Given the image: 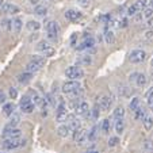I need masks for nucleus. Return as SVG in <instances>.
I'll use <instances>...</instances> for the list:
<instances>
[{
    "instance_id": "obj_1",
    "label": "nucleus",
    "mask_w": 153,
    "mask_h": 153,
    "mask_svg": "<svg viewBox=\"0 0 153 153\" xmlns=\"http://www.w3.org/2000/svg\"><path fill=\"white\" fill-rule=\"evenodd\" d=\"M81 85L77 80H69V81H65L62 84V92L67 94V95H72V94H77L80 91Z\"/></svg>"
},
{
    "instance_id": "obj_2",
    "label": "nucleus",
    "mask_w": 153,
    "mask_h": 153,
    "mask_svg": "<svg viewBox=\"0 0 153 153\" xmlns=\"http://www.w3.org/2000/svg\"><path fill=\"white\" fill-rule=\"evenodd\" d=\"M46 34H48V38L52 41H56L58 37V31H60V27H58L57 22L54 20H49L46 23Z\"/></svg>"
},
{
    "instance_id": "obj_3",
    "label": "nucleus",
    "mask_w": 153,
    "mask_h": 153,
    "mask_svg": "<svg viewBox=\"0 0 153 153\" xmlns=\"http://www.w3.org/2000/svg\"><path fill=\"white\" fill-rule=\"evenodd\" d=\"M26 145V140H20V138H11V140H4L3 141V148L7 150L16 149L19 146H25Z\"/></svg>"
},
{
    "instance_id": "obj_4",
    "label": "nucleus",
    "mask_w": 153,
    "mask_h": 153,
    "mask_svg": "<svg viewBox=\"0 0 153 153\" xmlns=\"http://www.w3.org/2000/svg\"><path fill=\"white\" fill-rule=\"evenodd\" d=\"M83 71L80 67H69L65 71V76H67L69 80H80L83 77Z\"/></svg>"
},
{
    "instance_id": "obj_5",
    "label": "nucleus",
    "mask_w": 153,
    "mask_h": 153,
    "mask_svg": "<svg viewBox=\"0 0 153 153\" xmlns=\"http://www.w3.org/2000/svg\"><path fill=\"white\" fill-rule=\"evenodd\" d=\"M145 58H146V53H145L144 50H141V49L131 50V52H130V54H129L130 62H133V64H140V62H142Z\"/></svg>"
},
{
    "instance_id": "obj_6",
    "label": "nucleus",
    "mask_w": 153,
    "mask_h": 153,
    "mask_svg": "<svg viewBox=\"0 0 153 153\" xmlns=\"http://www.w3.org/2000/svg\"><path fill=\"white\" fill-rule=\"evenodd\" d=\"M20 110L23 111V113H26V114H30V113H33V110H34V107H35V104L33 103V100L29 98V96H25L22 100H20Z\"/></svg>"
},
{
    "instance_id": "obj_7",
    "label": "nucleus",
    "mask_w": 153,
    "mask_h": 153,
    "mask_svg": "<svg viewBox=\"0 0 153 153\" xmlns=\"http://www.w3.org/2000/svg\"><path fill=\"white\" fill-rule=\"evenodd\" d=\"M75 142L77 145H84L87 141H88V131L84 129H79L75 131Z\"/></svg>"
},
{
    "instance_id": "obj_8",
    "label": "nucleus",
    "mask_w": 153,
    "mask_h": 153,
    "mask_svg": "<svg viewBox=\"0 0 153 153\" xmlns=\"http://www.w3.org/2000/svg\"><path fill=\"white\" fill-rule=\"evenodd\" d=\"M67 117H68V110H67V107H65V104L64 103L58 104L57 111H56V119H57V122L58 123L65 122L67 121Z\"/></svg>"
},
{
    "instance_id": "obj_9",
    "label": "nucleus",
    "mask_w": 153,
    "mask_h": 153,
    "mask_svg": "<svg viewBox=\"0 0 153 153\" xmlns=\"http://www.w3.org/2000/svg\"><path fill=\"white\" fill-rule=\"evenodd\" d=\"M20 130L16 127H7L3 131V138L4 140H11V138H20Z\"/></svg>"
},
{
    "instance_id": "obj_10",
    "label": "nucleus",
    "mask_w": 153,
    "mask_h": 153,
    "mask_svg": "<svg viewBox=\"0 0 153 153\" xmlns=\"http://www.w3.org/2000/svg\"><path fill=\"white\" fill-rule=\"evenodd\" d=\"M111 104H113V99L110 98V96H102L100 99H99V108L103 111H107L108 108L111 107Z\"/></svg>"
},
{
    "instance_id": "obj_11",
    "label": "nucleus",
    "mask_w": 153,
    "mask_h": 153,
    "mask_svg": "<svg viewBox=\"0 0 153 153\" xmlns=\"http://www.w3.org/2000/svg\"><path fill=\"white\" fill-rule=\"evenodd\" d=\"M90 111V107H88V103L87 102H83L81 100L80 103L76 106L75 108V114L76 115H87V113Z\"/></svg>"
},
{
    "instance_id": "obj_12",
    "label": "nucleus",
    "mask_w": 153,
    "mask_h": 153,
    "mask_svg": "<svg viewBox=\"0 0 153 153\" xmlns=\"http://www.w3.org/2000/svg\"><path fill=\"white\" fill-rule=\"evenodd\" d=\"M1 11L4 12V14H11V15H15L19 12V7L15 6V4L12 3H4L3 7H1Z\"/></svg>"
},
{
    "instance_id": "obj_13",
    "label": "nucleus",
    "mask_w": 153,
    "mask_h": 153,
    "mask_svg": "<svg viewBox=\"0 0 153 153\" xmlns=\"http://www.w3.org/2000/svg\"><path fill=\"white\" fill-rule=\"evenodd\" d=\"M71 127L68 126V125H60V126L57 127V134L60 137H62V138H67V137L71 136Z\"/></svg>"
},
{
    "instance_id": "obj_14",
    "label": "nucleus",
    "mask_w": 153,
    "mask_h": 153,
    "mask_svg": "<svg viewBox=\"0 0 153 153\" xmlns=\"http://www.w3.org/2000/svg\"><path fill=\"white\" fill-rule=\"evenodd\" d=\"M65 18H67L68 20H71V22H76L77 19L81 18V14L77 11H75V10H69V11L65 12Z\"/></svg>"
},
{
    "instance_id": "obj_15",
    "label": "nucleus",
    "mask_w": 153,
    "mask_h": 153,
    "mask_svg": "<svg viewBox=\"0 0 153 153\" xmlns=\"http://www.w3.org/2000/svg\"><path fill=\"white\" fill-rule=\"evenodd\" d=\"M104 42L107 43V45H111V43H114V41H115V37H114V33L113 30L110 29H106L104 30Z\"/></svg>"
},
{
    "instance_id": "obj_16",
    "label": "nucleus",
    "mask_w": 153,
    "mask_h": 153,
    "mask_svg": "<svg viewBox=\"0 0 153 153\" xmlns=\"http://www.w3.org/2000/svg\"><path fill=\"white\" fill-rule=\"evenodd\" d=\"M31 79H33V73H30V72H25L18 76V81L20 84H27L29 81H31Z\"/></svg>"
},
{
    "instance_id": "obj_17",
    "label": "nucleus",
    "mask_w": 153,
    "mask_h": 153,
    "mask_svg": "<svg viewBox=\"0 0 153 153\" xmlns=\"http://www.w3.org/2000/svg\"><path fill=\"white\" fill-rule=\"evenodd\" d=\"M146 83H148L146 76H145L144 73H138V75H137V79H136L137 87H138V88H144V87L146 85Z\"/></svg>"
},
{
    "instance_id": "obj_18",
    "label": "nucleus",
    "mask_w": 153,
    "mask_h": 153,
    "mask_svg": "<svg viewBox=\"0 0 153 153\" xmlns=\"http://www.w3.org/2000/svg\"><path fill=\"white\" fill-rule=\"evenodd\" d=\"M146 110H145V107H141L140 106L136 111H134V117H136L137 121H144V118L146 117Z\"/></svg>"
},
{
    "instance_id": "obj_19",
    "label": "nucleus",
    "mask_w": 153,
    "mask_h": 153,
    "mask_svg": "<svg viewBox=\"0 0 153 153\" xmlns=\"http://www.w3.org/2000/svg\"><path fill=\"white\" fill-rule=\"evenodd\" d=\"M22 26H23V23H22V19H20V18H15V19L12 20V30H14L15 34H19L20 30H22Z\"/></svg>"
},
{
    "instance_id": "obj_20",
    "label": "nucleus",
    "mask_w": 153,
    "mask_h": 153,
    "mask_svg": "<svg viewBox=\"0 0 153 153\" xmlns=\"http://www.w3.org/2000/svg\"><path fill=\"white\" fill-rule=\"evenodd\" d=\"M142 123H144V129L146 131L152 130L153 129V115H146L144 118V121H142Z\"/></svg>"
},
{
    "instance_id": "obj_21",
    "label": "nucleus",
    "mask_w": 153,
    "mask_h": 153,
    "mask_svg": "<svg viewBox=\"0 0 153 153\" xmlns=\"http://www.w3.org/2000/svg\"><path fill=\"white\" fill-rule=\"evenodd\" d=\"M94 45H95V39H94L92 37H88L84 39V42L81 43V46H79V49H90Z\"/></svg>"
},
{
    "instance_id": "obj_22",
    "label": "nucleus",
    "mask_w": 153,
    "mask_h": 153,
    "mask_svg": "<svg viewBox=\"0 0 153 153\" xmlns=\"http://www.w3.org/2000/svg\"><path fill=\"white\" fill-rule=\"evenodd\" d=\"M140 11H141V7L138 6V3H134L127 8V15H129V16H134V15H137Z\"/></svg>"
},
{
    "instance_id": "obj_23",
    "label": "nucleus",
    "mask_w": 153,
    "mask_h": 153,
    "mask_svg": "<svg viewBox=\"0 0 153 153\" xmlns=\"http://www.w3.org/2000/svg\"><path fill=\"white\" fill-rule=\"evenodd\" d=\"M20 122V115L18 113H14L11 115V121H10V123L7 125V127H16V125Z\"/></svg>"
},
{
    "instance_id": "obj_24",
    "label": "nucleus",
    "mask_w": 153,
    "mask_h": 153,
    "mask_svg": "<svg viewBox=\"0 0 153 153\" xmlns=\"http://www.w3.org/2000/svg\"><path fill=\"white\" fill-rule=\"evenodd\" d=\"M39 69H41V67L37 62H34V61H30V62L27 64V67H26V72H30V73L38 72Z\"/></svg>"
},
{
    "instance_id": "obj_25",
    "label": "nucleus",
    "mask_w": 153,
    "mask_h": 153,
    "mask_svg": "<svg viewBox=\"0 0 153 153\" xmlns=\"http://www.w3.org/2000/svg\"><path fill=\"white\" fill-rule=\"evenodd\" d=\"M26 26L30 31H37V30L41 29V23L38 22V20H30V22H27Z\"/></svg>"
},
{
    "instance_id": "obj_26",
    "label": "nucleus",
    "mask_w": 153,
    "mask_h": 153,
    "mask_svg": "<svg viewBox=\"0 0 153 153\" xmlns=\"http://www.w3.org/2000/svg\"><path fill=\"white\" fill-rule=\"evenodd\" d=\"M34 14L38 15V16H45L48 14V8L45 6H42V4H39V6H37L34 8Z\"/></svg>"
},
{
    "instance_id": "obj_27",
    "label": "nucleus",
    "mask_w": 153,
    "mask_h": 153,
    "mask_svg": "<svg viewBox=\"0 0 153 153\" xmlns=\"http://www.w3.org/2000/svg\"><path fill=\"white\" fill-rule=\"evenodd\" d=\"M123 130H125V121H123V118H122V119H117V122H115V131H117V134H122V133H123Z\"/></svg>"
},
{
    "instance_id": "obj_28",
    "label": "nucleus",
    "mask_w": 153,
    "mask_h": 153,
    "mask_svg": "<svg viewBox=\"0 0 153 153\" xmlns=\"http://www.w3.org/2000/svg\"><path fill=\"white\" fill-rule=\"evenodd\" d=\"M14 104L12 103H4V107H3V113L6 114V115L11 117L12 114H14Z\"/></svg>"
},
{
    "instance_id": "obj_29",
    "label": "nucleus",
    "mask_w": 153,
    "mask_h": 153,
    "mask_svg": "<svg viewBox=\"0 0 153 153\" xmlns=\"http://www.w3.org/2000/svg\"><path fill=\"white\" fill-rule=\"evenodd\" d=\"M140 106H141V102H140L138 98H133V99H131V102L129 103V108L131 111H136Z\"/></svg>"
},
{
    "instance_id": "obj_30",
    "label": "nucleus",
    "mask_w": 153,
    "mask_h": 153,
    "mask_svg": "<svg viewBox=\"0 0 153 153\" xmlns=\"http://www.w3.org/2000/svg\"><path fill=\"white\" fill-rule=\"evenodd\" d=\"M114 117H115L117 119H122L125 117V108L122 106L117 107L115 110H114Z\"/></svg>"
},
{
    "instance_id": "obj_31",
    "label": "nucleus",
    "mask_w": 153,
    "mask_h": 153,
    "mask_svg": "<svg viewBox=\"0 0 153 153\" xmlns=\"http://www.w3.org/2000/svg\"><path fill=\"white\" fill-rule=\"evenodd\" d=\"M152 15H153V7L148 6L146 8H144V11H142V18L149 19V18H152Z\"/></svg>"
},
{
    "instance_id": "obj_32",
    "label": "nucleus",
    "mask_w": 153,
    "mask_h": 153,
    "mask_svg": "<svg viewBox=\"0 0 153 153\" xmlns=\"http://www.w3.org/2000/svg\"><path fill=\"white\" fill-rule=\"evenodd\" d=\"M1 27H3L4 30H7V31H11V30H12V20L3 19V20H1Z\"/></svg>"
},
{
    "instance_id": "obj_33",
    "label": "nucleus",
    "mask_w": 153,
    "mask_h": 153,
    "mask_svg": "<svg viewBox=\"0 0 153 153\" xmlns=\"http://www.w3.org/2000/svg\"><path fill=\"white\" fill-rule=\"evenodd\" d=\"M49 42H46V41H39L37 45V50H39V52H43V50H46L48 48H49Z\"/></svg>"
},
{
    "instance_id": "obj_34",
    "label": "nucleus",
    "mask_w": 153,
    "mask_h": 153,
    "mask_svg": "<svg viewBox=\"0 0 153 153\" xmlns=\"http://www.w3.org/2000/svg\"><path fill=\"white\" fill-rule=\"evenodd\" d=\"M144 149L146 150V152H153V140H150V138L145 140V142H144Z\"/></svg>"
},
{
    "instance_id": "obj_35",
    "label": "nucleus",
    "mask_w": 153,
    "mask_h": 153,
    "mask_svg": "<svg viewBox=\"0 0 153 153\" xmlns=\"http://www.w3.org/2000/svg\"><path fill=\"white\" fill-rule=\"evenodd\" d=\"M91 62H92V60H91L90 54L88 56H81L80 60H79V64H83V65H90Z\"/></svg>"
},
{
    "instance_id": "obj_36",
    "label": "nucleus",
    "mask_w": 153,
    "mask_h": 153,
    "mask_svg": "<svg viewBox=\"0 0 153 153\" xmlns=\"http://www.w3.org/2000/svg\"><path fill=\"white\" fill-rule=\"evenodd\" d=\"M102 129H103L104 133H108V131H110V129H111V122H110V119H104L103 123H102Z\"/></svg>"
},
{
    "instance_id": "obj_37",
    "label": "nucleus",
    "mask_w": 153,
    "mask_h": 153,
    "mask_svg": "<svg viewBox=\"0 0 153 153\" xmlns=\"http://www.w3.org/2000/svg\"><path fill=\"white\" fill-rule=\"evenodd\" d=\"M31 61H34V62H37L41 68H42L43 65H45V57H41V56H34V57L31 58Z\"/></svg>"
},
{
    "instance_id": "obj_38",
    "label": "nucleus",
    "mask_w": 153,
    "mask_h": 153,
    "mask_svg": "<svg viewBox=\"0 0 153 153\" xmlns=\"http://www.w3.org/2000/svg\"><path fill=\"white\" fill-rule=\"evenodd\" d=\"M43 56L45 57H52V56H54V53H56V50H54V48H52V46H49L46 50H43Z\"/></svg>"
},
{
    "instance_id": "obj_39",
    "label": "nucleus",
    "mask_w": 153,
    "mask_h": 153,
    "mask_svg": "<svg viewBox=\"0 0 153 153\" xmlns=\"http://www.w3.org/2000/svg\"><path fill=\"white\" fill-rule=\"evenodd\" d=\"M77 4L81 7V8H88L91 4V0H76Z\"/></svg>"
},
{
    "instance_id": "obj_40",
    "label": "nucleus",
    "mask_w": 153,
    "mask_h": 153,
    "mask_svg": "<svg viewBox=\"0 0 153 153\" xmlns=\"http://www.w3.org/2000/svg\"><path fill=\"white\" fill-rule=\"evenodd\" d=\"M96 138V127H92L91 131H88V141H94Z\"/></svg>"
},
{
    "instance_id": "obj_41",
    "label": "nucleus",
    "mask_w": 153,
    "mask_h": 153,
    "mask_svg": "<svg viewBox=\"0 0 153 153\" xmlns=\"http://www.w3.org/2000/svg\"><path fill=\"white\" fill-rule=\"evenodd\" d=\"M118 142H119V138H118V137H111V138L108 140V146H115Z\"/></svg>"
},
{
    "instance_id": "obj_42",
    "label": "nucleus",
    "mask_w": 153,
    "mask_h": 153,
    "mask_svg": "<svg viewBox=\"0 0 153 153\" xmlns=\"http://www.w3.org/2000/svg\"><path fill=\"white\" fill-rule=\"evenodd\" d=\"M91 111H92V117H94V118H95V119L99 118V114H100V113H99V106H95Z\"/></svg>"
},
{
    "instance_id": "obj_43",
    "label": "nucleus",
    "mask_w": 153,
    "mask_h": 153,
    "mask_svg": "<svg viewBox=\"0 0 153 153\" xmlns=\"http://www.w3.org/2000/svg\"><path fill=\"white\" fill-rule=\"evenodd\" d=\"M145 96H146V99L149 100V99H153V87L152 88H149V90L146 91V94H145Z\"/></svg>"
},
{
    "instance_id": "obj_44",
    "label": "nucleus",
    "mask_w": 153,
    "mask_h": 153,
    "mask_svg": "<svg viewBox=\"0 0 153 153\" xmlns=\"http://www.w3.org/2000/svg\"><path fill=\"white\" fill-rule=\"evenodd\" d=\"M10 96H11L12 99H16L18 92H16V90H15V88H10Z\"/></svg>"
},
{
    "instance_id": "obj_45",
    "label": "nucleus",
    "mask_w": 153,
    "mask_h": 153,
    "mask_svg": "<svg viewBox=\"0 0 153 153\" xmlns=\"http://www.w3.org/2000/svg\"><path fill=\"white\" fill-rule=\"evenodd\" d=\"M6 94L3 92V91L0 90V103H6Z\"/></svg>"
},
{
    "instance_id": "obj_46",
    "label": "nucleus",
    "mask_w": 153,
    "mask_h": 153,
    "mask_svg": "<svg viewBox=\"0 0 153 153\" xmlns=\"http://www.w3.org/2000/svg\"><path fill=\"white\" fill-rule=\"evenodd\" d=\"M137 75H138V72H134V73H131V75L129 76L130 81H136V79H137Z\"/></svg>"
},
{
    "instance_id": "obj_47",
    "label": "nucleus",
    "mask_w": 153,
    "mask_h": 153,
    "mask_svg": "<svg viewBox=\"0 0 153 153\" xmlns=\"http://www.w3.org/2000/svg\"><path fill=\"white\" fill-rule=\"evenodd\" d=\"M30 4H31V6H39V0H30Z\"/></svg>"
},
{
    "instance_id": "obj_48",
    "label": "nucleus",
    "mask_w": 153,
    "mask_h": 153,
    "mask_svg": "<svg viewBox=\"0 0 153 153\" xmlns=\"http://www.w3.org/2000/svg\"><path fill=\"white\" fill-rule=\"evenodd\" d=\"M148 106H149V108L153 111V99H149V100H148Z\"/></svg>"
},
{
    "instance_id": "obj_49",
    "label": "nucleus",
    "mask_w": 153,
    "mask_h": 153,
    "mask_svg": "<svg viewBox=\"0 0 153 153\" xmlns=\"http://www.w3.org/2000/svg\"><path fill=\"white\" fill-rule=\"evenodd\" d=\"M152 35H153V31H148L146 33V38H150Z\"/></svg>"
},
{
    "instance_id": "obj_50",
    "label": "nucleus",
    "mask_w": 153,
    "mask_h": 153,
    "mask_svg": "<svg viewBox=\"0 0 153 153\" xmlns=\"http://www.w3.org/2000/svg\"><path fill=\"white\" fill-rule=\"evenodd\" d=\"M3 4H4V0H0V7H3Z\"/></svg>"
},
{
    "instance_id": "obj_51",
    "label": "nucleus",
    "mask_w": 153,
    "mask_h": 153,
    "mask_svg": "<svg viewBox=\"0 0 153 153\" xmlns=\"http://www.w3.org/2000/svg\"><path fill=\"white\" fill-rule=\"evenodd\" d=\"M150 67H152V68H153V57H152V58H150Z\"/></svg>"
},
{
    "instance_id": "obj_52",
    "label": "nucleus",
    "mask_w": 153,
    "mask_h": 153,
    "mask_svg": "<svg viewBox=\"0 0 153 153\" xmlns=\"http://www.w3.org/2000/svg\"><path fill=\"white\" fill-rule=\"evenodd\" d=\"M150 77H152V80H153V71H152V73H150Z\"/></svg>"
},
{
    "instance_id": "obj_53",
    "label": "nucleus",
    "mask_w": 153,
    "mask_h": 153,
    "mask_svg": "<svg viewBox=\"0 0 153 153\" xmlns=\"http://www.w3.org/2000/svg\"><path fill=\"white\" fill-rule=\"evenodd\" d=\"M88 153H98V152H95V150H92V152H88Z\"/></svg>"
}]
</instances>
